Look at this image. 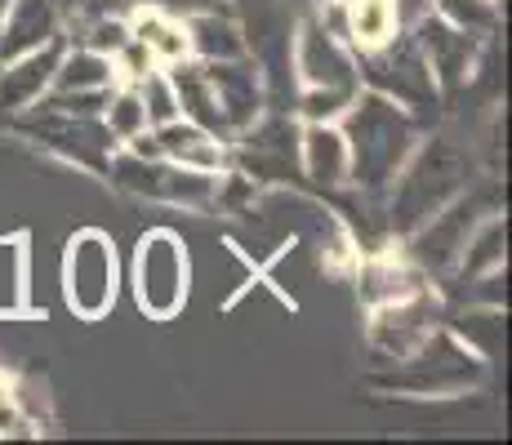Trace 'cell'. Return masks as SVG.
Masks as SVG:
<instances>
[{
  "label": "cell",
  "mask_w": 512,
  "mask_h": 445,
  "mask_svg": "<svg viewBox=\"0 0 512 445\" xmlns=\"http://www.w3.org/2000/svg\"><path fill=\"white\" fill-rule=\"evenodd\" d=\"M441 18H450L455 27H468V32H481V27L495 23V9L486 0H437Z\"/></svg>",
  "instance_id": "cell-31"
},
{
  "label": "cell",
  "mask_w": 512,
  "mask_h": 445,
  "mask_svg": "<svg viewBox=\"0 0 512 445\" xmlns=\"http://www.w3.org/2000/svg\"><path fill=\"white\" fill-rule=\"evenodd\" d=\"M143 81V112H147V125H165V121H174L179 116V98H174V85L165 81V76H156V72H147L139 76Z\"/></svg>",
  "instance_id": "cell-28"
},
{
  "label": "cell",
  "mask_w": 512,
  "mask_h": 445,
  "mask_svg": "<svg viewBox=\"0 0 512 445\" xmlns=\"http://www.w3.org/2000/svg\"><path fill=\"white\" fill-rule=\"evenodd\" d=\"M415 41L423 49L432 67V81L441 89H464L468 72H472V58H477V32L468 27H455L450 18H432L419 14L415 18Z\"/></svg>",
  "instance_id": "cell-11"
},
{
  "label": "cell",
  "mask_w": 512,
  "mask_h": 445,
  "mask_svg": "<svg viewBox=\"0 0 512 445\" xmlns=\"http://www.w3.org/2000/svg\"><path fill=\"white\" fill-rule=\"evenodd\" d=\"M18 130L32 134L36 143L54 147V152L72 156V161L90 165V170L107 174V152H112V134L98 116H81V112H58V107L41 103L32 116L18 121Z\"/></svg>",
  "instance_id": "cell-6"
},
{
  "label": "cell",
  "mask_w": 512,
  "mask_h": 445,
  "mask_svg": "<svg viewBox=\"0 0 512 445\" xmlns=\"http://www.w3.org/2000/svg\"><path fill=\"white\" fill-rule=\"evenodd\" d=\"M486 210V196H468V201L450 205L446 214H432L423 227H415V241H410V259H415L419 272H446V267L459 263L472 227H477V214Z\"/></svg>",
  "instance_id": "cell-10"
},
{
  "label": "cell",
  "mask_w": 512,
  "mask_h": 445,
  "mask_svg": "<svg viewBox=\"0 0 512 445\" xmlns=\"http://www.w3.org/2000/svg\"><path fill=\"white\" fill-rule=\"evenodd\" d=\"M299 72L308 85L321 89H357V63L321 18H308L299 27Z\"/></svg>",
  "instance_id": "cell-13"
},
{
  "label": "cell",
  "mask_w": 512,
  "mask_h": 445,
  "mask_svg": "<svg viewBox=\"0 0 512 445\" xmlns=\"http://www.w3.org/2000/svg\"><path fill=\"white\" fill-rule=\"evenodd\" d=\"M357 98V89H321V85H308V94L299 98V112L308 116V121H330V116H339L343 107Z\"/></svg>",
  "instance_id": "cell-29"
},
{
  "label": "cell",
  "mask_w": 512,
  "mask_h": 445,
  "mask_svg": "<svg viewBox=\"0 0 512 445\" xmlns=\"http://www.w3.org/2000/svg\"><path fill=\"white\" fill-rule=\"evenodd\" d=\"M134 9V0H81L76 18L81 23H103V18H125Z\"/></svg>",
  "instance_id": "cell-33"
},
{
  "label": "cell",
  "mask_w": 512,
  "mask_h": 445,
  "mask_svg": "<svg viewBox=\"0 0 512 445\" xmlns=\"http://www.w3.org/2000/svg\"><path fill=\"white\" fill-rule=\"evenodd\" d=\"M472 321V343H477V352H495L499 348V339H504V316H468Z\"/></svg>",
  "instance_id": "cell-32"
},
{
  "label": "cell",
  "mask_w": 512,
  "mask_h": 445,
  "mask_svg": "<svg viewBox=\"0 0 512 445\" xmlns=\"http://www.w3.org/2000/svg\"><path fill=\"white\" fill-rule=\"evenodd\" d=\"M361 72L374 94L392 98V103L415 107V112L437 107V81H432V67L415 36H397V41L388 36V41L370 45V54L361 58Z\"/></svg>",
  "instance_id": "cell-3"
},
{
  "label": "cell",
  "mask_w": 512,
  "mask_h": 445,
  "mask_svg": "<svg viewBox=\"0 0 512 445\" xmlns=\"http://www.w3.org/2000/svg\"><path fill=\"white\" fill-rule=\"evenodd\" d=\"M392 9H397V23L406 18V23H415L419 14H428V0H392Z\"/></svg>",
  "instance_id": "cell-34"
},
{
  "label": "cell",
  "mask_w": 512,
  "mask_h": 445,
  "mask_svg": "<svg viewBox=\"0 0 512 445\" xmlns=\"http://www.w3.org/2000/svg\"><path fill=\"white\" fill-rule=\"evenodd\" d=\"M58 58H63L58 41H49V45H41V49H32V54L9 58V67L0 72V112H23V107L41 103L45 85L54 81Z\"/></svg>",
  "instance_id": "cell-16"
},
{
  "label": "cell",
  "mask_w": 512,
  "mask_h": 445,
  "mask_svg": "<svg viewBox=\"0 0 512 445\" xmlns=\"http://www.w3.org/2000/svg\"><path fill=\"white\" fill-rule=\"evenodd\" d=\"M156 152L165 156V161H174V165H187V170H205V174H214V170H223V161H228V152H223V143L214 138L210 130H201V125H179V121H165V125H156Z\"/></svg>",
  "instance_id": "cell-18"
},
{
  "label": "cell",
  "mask_w": 512,
  "mask_h": 445,
  "mask_svg": "<svg viewBox=\"0 0 512 445\" xmlns=\"http://www.w3.org/2000/svg\"><path fill=\"white\" fill-rule=\"evenodd\" d=\"M348 36H357V45H379L388 41L392 32H397V9H392V0H352L348 9Z\"/></svg>",
  "instance_id": "cell-25"
},
{
  "label": "cell",
  "mask_w": 512,
  "mask_h": 445,
  "mask_svg": "<svg viewBox=\"0 0 512 445\" xmlns=\"http://www.w3.org/2000/svg\"><path fill=\"white\" fill-rule=\"evenodd\" d=\"M130 36L152 58H165V63H179L187 54V27L174 23V18H165V14H139V23H134Z\"/></svg>",
  "instance_id": "cell-23"
},
{
  "label": "cell",
  "mask_w": 512,
  "mask_h": 445,
  "mask_svg": "<svg viewBox=\"0 0 512 445\" xmlns=\"http://www.w3.org/2000/svg\"><path fill=\"white\" fill-rule=\"evenodd\" d=\"M134 281H139V303L152 316H174L187 294V263L183 250L170 232H152L139 245V267H134Z\"/></svg>",
  "instance_id": "cell-7"
},
{
  "label": "cell",
  "mask_w": 512,
  "mask_h": 445,
  "mask_svg": "<svg viewBox=\"0 0 512 445\" xmlns=\"http://www.w3.org/2000/svg\"><path fill=\"white\" fill-rule=\"evenodd\" d=\"M205 81H210L214 98H219L223 116H228L232 134H241L245 125L259 121L263 112V76L254 72L250 58H228V63H201Z\"/></svg>",
  "instance_id": "cell-14"
},
{
  "label": "cell",
  "mask_w": 512,
  "mask_h": 445,
  "mask_svg": "<svg viewBox=\"0 0 512 445\" xmlns=\"http://www.w3.org/2000/svg\"><path fill=\"white\" fill-rule=\"evenodd\" d=\"M348 107L352 112H348V130H343L348 174L357 178L361 192L379 196L397 178L401 165H406L410 147H415V121L383 94L352 98Z\"/></svg>",
  "instance_id": "cell-1"
},
{
  "label": "cell",
  "mask_w": 512,
  "mask_h": 445,
  "mask_svg": "<svg viewBox=\"0 0 512 445\" xmlns=\"http://www.w3.org/2000/svg\"><path fill=\"white\" fill-rule=\"evenodd\" d=\"M107 174H112L116 187L134 196H147V201H174V205H205L214 196V174L205 170H187V165H165L161 156H116L107 161Z\"/></svg>",
  "instance_id": "cell-5"
},
{
  "label": "cell",
  "mask_w": 512,
  "mask_h": 445,
  "mask_svg": "<svg viewBox=\"0 0 512 445\" xmlns=\"http://www.w3.org/2000/svg\"><path fill=\"white\" fill-rule=\"evenodd\" d=\"M299 152L308 165V178L321 187H339L348 178V143L343 134H334L326 121H312L308 134H299Z\"/></svg>",
  "instance_id": "cell-20"
},
{
  "label": "cell",
  "mask_w": 512,
  "mask_h": 445,
  "mask_svg": "<svg viewBox=\"0 0 512 445\" xmlns=\"http://www.w3.org/2000/svg\"><path fill=\"white\" fill-rule=\"evenodd\" d=\"M245 54H254L263 63L268 89L263 98H272L277 112H290V41H294V23L277 0H245Z\"/></svg>",
  "instance_id": "cell-4"
},
{
  "label": "cell",
  "mask_w": 512,
  "mask_h": 445,
  "mask_svg": "<svg viewBox=\"0 0 512 445\" xmlns=\"http://www.w3.org/2000/svg\"><path fill=\"white\" fill-rule=\"evenodd\" d=\"M432 325H437V308H432V299H423L415 290V294H406V299L383 303L379 321L370 325V343H374V352L397 361V356H410L428 339Z\"/></svg>",
  "instance_id": "cell-12"
},
{
  "label": "cell",
  "mask_w": 512,
  "mask_h": 445,
  "mask_svg": "<svg viewBox=\"0 0 512 445\" xmlns=\"http://www.w3.org/2000/svg\"><path fill=\"white\" fill-rule=\"evenodd\" d=\"M174 98H179V107L187 112V121L192 125H201V130H210L219 143H228L232 134V125H228V116H223V107H219V98H214V89L210 81H205V67H196V63H174Z\"/></svg>",
  "instance_id": "cell-19"
},
{
  "label": "cell",
  "mask_w": 512,
  "mask_h": 445,
  "mask_svg": "<svg viewBox=\"0 0 512 445\" xmlns=\"http://www.w3.org/2000/svg\"><path fill=\"white\" fill-rule=\"evenodd\" d=\"M472 178V156L459 147V138H432L423 143V152L410 161V170L397 178L388 205V227L392 232H415L432 219L437 210H446Z\"/></svg>",
  "instance_id": "cell-2"
},
{
  "label": "cell",
  "mask_w": 512,
  "mask_h": 445,
  "mask_svg": "<svg viewBox=\"0 0 512 445\" xmlns=\"http://www.w3.org/2000/svg\"><path fill=\"white\" fill-rule=\"evenodd\" d=\"M107 134L112 138H134L147 130V112H143V98L134 89H121V94H107Z\"/></svg>",
  "instance_id": "cell-27"
},
{
  "label": "cell",
  "mask_w": 512,
  "mask_h": 445,
  "mask_svg": "<svg viewBox=\"0 0 512 445\" xmlns=\"http://www.w3.org/2000/svg\"><path fill=\"white\" fill-rule=\"evenodd\" d=\"M236 161H241V170L250 178L290 183V178L299 174V125L285 112L268 116V121H259V125H245Z\"/></svg>",
  "instance_id": "cell-8"
},
{
  "label": "cell",
  "mask_w": 512,
  "mask_h": 445,
  "mask_svg": "<svg viewBox=\"0 0 512 445\" xmlns=\"http://www.w3.org/2000/svg\"><path fill=\"white\" fill-rule=\"evenodd\" d=\"M58 36V9L54 0H18L9 9V18L0 23V63L18 54H32V49L49 45Z\"/></svg>",
  "instance_id": "cell-17"
},
{
  "label": "cell",
  "mask_w": 512,
  "mask_h": 445,
  "mask_svg": "<svg viewBox=\"0 0 512 445\" xmlns=\"http://www.w3.org/2000/svg\"><path fill=\"white\" fill-rule=\"evenodd\" d=\"M116 294L112 245L98 232H81L67 250V303L81 316H103Z\"/></svg>",
  "instance_id": "cell-9"
},
{
  "label": "cell",
  "mask_w": 512,
  "mask_h": 445,
  "mask_svg": "<svg viewBox=\"0 0 512 445\" xmlns=\"http://www.w3.org/2000/svg\"><path fill=\"white\" fill-rule=\"evenodd\" d=\"M459 259H464V276H481L486 267H499L504 263V223L490 219L477 236H468V245H464Z\"/></svg>",
  "instance_id": "cell-26"
},
{
  "label": "cell",
  "mask_w": 512,
  "mask_h": 445,
  "mask_svg": "<svg viewBox=\"0 0 512 445\" xmlns=\"http://www.w3.org/2000/svg\"><path fill=\"white\" fill-rule=\"evenodd\" d=\"M125 41H130V27L121 18H103V23H81V45L94 49V54H116Z\"/></svg>",
  "instance_id": "cell-30"
},
{
  "label": "cell",
  "mask_w": 512,
  "mask_h": 445,
  "mask_svg": "<svg viewBox=\"0 0 512 445\" xmlns=\"http://www.w3.org/2000/svg\"><path fill=\"white\" fill-rule=\"evenodd\" d=\"M366 303H392V299H406L423 285V272L410 263H370L366 267Z\"/></svg>",
  "instance_id": "cell-24"
},
{
  "label": "cell",
  "mask_w": 512,
  "mask_h": 445,
  "mask_svg": "<svg viewBox=\"0 0 512 445\" xmlns=\"http://www.w3.org/2000/svg\"><path fill=\"white\" fill-rule=\"evenodd\" d=\"M179 5H187V9H201V5H214V0H179Z\"/></svg>",
  "instance_id": "cell-35"
},
{
  "label": "cell",
  "mask_w": 512,
  "mask_h": 445,
  "mask_svg": "<svg viewBox=\"0 0 512 445\" xmlns=\"http://www.w3.org/2000/svg\"><path fill=\"white\" fill-rule=\"evenodd\" d=\"M0 23H5V0H0Z\"/></svg>",
  "instance_id": "cell-36"
},
{
  "label": "cell",
  "mask_w": 512,
  "mask_h": 445,
  "mask_svg": "<svg viewBox=\"0 0 512 445\" xmlns=\"http://www.w3.org/2000/svg\"><path fill=\"white\" fill-rule=\"evenodd\" d=\"M107 81H112V58L107 54H94V49H76V54L58 58L54 67V89H107Z\"/></svg>",
  "instance_id": "cell-22"
},
{
  "label": "cell",
  "mask_w": 512,
  "mask_h": 445,
  "mask_svg": "<svg viewBox=\"0 0 512 445\" xmlns=\"http://www.w3.org/2000/svg\"><path fill=\"white\" fill-rule=\"evenodd\" d=\"M406 388H419V392H441V388H464L468 379H477V361H468V352L450 339H428L410 352V370L397 374Z\"/></svg>",
  "instance_id": "cell-15"
},
{
  "label": "cell",
  "mask_w": 512,
  "mask_h": 445,
  "mask_svg": "<svg viewBox=\"0 0 512 445\" xmlns=\"http://www.w3.org/2000/svg\"><path fill=\"white\" fill-rule=\"evenodd\" d=\"M187 49L201 54L205 63H228V58H250L245 54V36H241V23L228 14H192L187 23Z\"/></svg>",
  "instance_id": "cell-21"
}]
</instances>
